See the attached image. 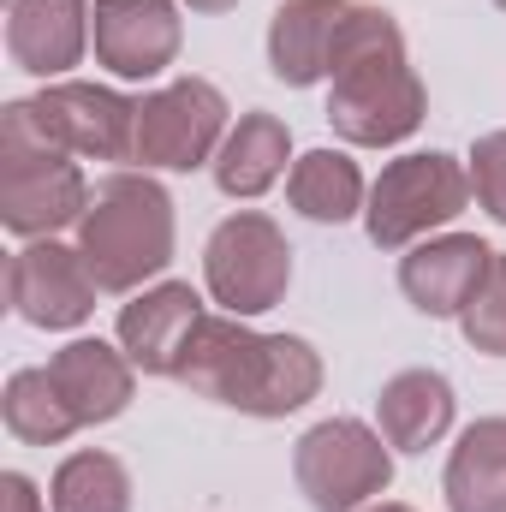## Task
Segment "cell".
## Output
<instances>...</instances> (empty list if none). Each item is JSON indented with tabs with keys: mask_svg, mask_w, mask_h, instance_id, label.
<instances>
[{
	"mask_svg": "<svg viewBox=\"0 0 506 512\" xmlns=\"http://www.w3.org/2000/svg\"><path fill=\"white\" fill-rule=\"evenodd\" d=\"M441 495L447 512H506V417H477L459 429Z\"/></svg>",
	"mask_w": 506,
	"mask_h": 512,
	"instance_id": "cell-19",
	"label": "cell"
},
{
	"mask_svg": "<svg viewBox=\"0 0 506 512\" xmlns=\"http://www.w3.org/2000/svg\"><path fill=\"white\" fill-rule=\"evenodd\" d=\"M286 203L316 227H346L352 215H364L370 185H364V173L346 149H310L286 173Z\"/></svg>",
	"mask_w": 506,
	"mask_h": 512,
	"instance_id": "cell-20",
	"label": "cell"
},
{
	"mask_svg": "<svg viewBox=\"0 0 506 512\" xmlns=\"http://www.w3.org/2000/svg\"><path fill=\"white\" fill-rule=\"evenodd\" d=\"M465 173H471V197L483 203V215L506 227V131H483L471 143V167Z\"/></svg>",
	"mask_w": 506,
	"mask_h": 512,
	"instance_id": "cell-24",
	"label": "cell"
},
{
	"mask_svg": "<svg viewBox=\"0 0 506 512\" xmlns=\"http://www.w3.org/2000/svg\"><path fill=\"white\" fill-rule=\"evenodd\" d=\"M96 298H102V286L90 280L78 245L30 239L6 262V304L30 328H78V322H90Z\"/></svg>",
	"mask_w": 506,
	"mask_h": 512,
	"instance_id": "cell-10",
	"label": "cell"
},
{
	"mask_svg": "<svg viewBox=\"0 0 506 512\" xmlns=\"http://www.w3.org/2000/svg\"><path fill=\"white\" fill-rule=\"evenodd\" d=\"M90 209V179L78 155H66L30 102L0 108V227L12 239H54L60 227H78Z\"/></svg>",
	"mask_w": 506,
	"mask_h": 512,
	"instance_id": "cell-4",
	"label": "cell"
},
{
	"mask_svg": "<svg viewBox=\"0 0 506 512\" xmlns=\"http://www.w3.org/2000/svg\"><path fill=\"white\" fill-rule=\"evenodd\" d=\"M48 376L60 387V399L72 405V417L84 429L96 423H114L137 393V364L126 358V346H108V340H72L48 358Z\"/></svg>",
	"mask_w": 506,
	"mask_h": 512,
	"instance_id": "cell-15",
	"label": "cell"
},
{
	"mask_svg": "<svg viewBox=\"0 0 506 512\" xmlns=\"http://www.w3.org/2000/svg\"><path fill=\"white\" fill-rule=\"evenodd\" d=\"M429 114V90L405 60V30L387 6L352 0L328 54V126L352 149L405 143Z\"/></svg>",
	"mask_w": 506,
	"mask_h": 512,
	"instance_id": "cell-1",
	"label": "cell"
},
{
	"mask_svg": "<svg viewBox=\"0 0 506 512\" xmlns=\"http://www.w3.org/2000/svg\"><path fill=\"white\" fill-rule=\"evenodd\" d=\"M0 512H54V507L36 495V483H30L24 471H6V477H0Z\"/></svg>",
	"mask_w": 506,
	"mask_h": 512,
	"instance_id": "cell-25",
	"label": "cell"
},
{
	"mask_svg": "<svg viewBox=\"0 0 506 512\" xmlns=\"http://www.w3.org/2000/svg\"><path fill=\"white\" fill-rule=\"evenodd\" d=\"M6 54L18 72L54 84L90 54V0H12Z\"/></svg>",
	"mask_w": 506,
	"mask_h": 512,
	"instance_id": "cell-14",
	"label": "cell"
},
{
	"mask_svg": "<svg viewBox=\"0 0 506 512\" xmlns=\"http://www.w3.org/2000/svg\"><path fill=\"white\" fill-rule=\"evenodd\" d=\"M203 298L185 280H161L131 292V304H120V346L143 376H179V358L203 322Z\"/></svg>",
	"mask_w": 506,
	"mask_h": 512,
	"instance_id": "cell-13",
	"label": "cell"
},
{
	"mask_svg": "<svg viewBox=\"0 0 506 512\" xmlns=\"http://www.w3.org/2000/svg\"><path fill=\"white\" fill-rule=\"evenodd\" d=\"M459 334H465L471 352H483V358H506V251H495L489 280L477 286V298H471L465 316H459Z\"/></svg>",
	"mask_w": 506,
	"mask_h": 512,
	"instance_id": "cell-23",
	"label": "cell"
},
{
	"mask_svg": "<svg viewBox=\"0 0 506 512\" xmlns=\"http://www.w3.org/2000/svg\"><path fill=\"white\" fill-rule=\"evenodd\" d=\"M48 507L54 512H131V471L114 453L84 447V453L60 459V471L48 483Z\"/></svg>",
	"mask_w": 506,
	"mask_h": 512,
	"instance_id": "cell-22",
	"label": "cell"
},
{
	"mask_svg": "<svg viewBox=\"0 0 506 512\" xmlns=\"http://www.w3.org/2000/svg\"><path fill=\"white\" fill-rule=\"evenodd\" d=\"M185 24L173 0H96L90 6V48L126 84H149L179 60Z\"/></svg>",
	"mask_w": 506,
	"mask_h": 512,
	"instance_id": "cell-11",
	"label": "cell"
},
{
	"mask_svg": "<svg viewBox=\"0 0 506 512\" xmlns=\"http://www.w3.org/2000/svg\"><path fill=\"white\" fill-rule=\"evenodd\" d=\"M489 262L495 251L477 233H441L399 256V292L411 298V310L447 322V316H465V304L489 280Z\"/></svg>",
	"mask_w": 506,
	"mask_h": 512,
	"instance_id": "cell-12",
	"label": "cell"
},
{
	"mask_svg": "<svg viewBox=\"0 0 506 512\" xmlns=\"http://www.w3.org/2000/svg\"><path fill=\"white\" fill-rule=\"evenodd\" d=\"M227 96L209 78H173L161 90H149L137 102V137H131V161H143V173H191V167H215L221 143H227Z\"/></svg>",
	"mask_w": 506,
	"mask_h": 512,
	"instance_id": "cell-7",
	"label": "cell"
},
{
	"mask_svg": "<svg viewBox=\"0 0 506 512\" xmlns=\"http://www.w3.org/2000/svg\"><path fill=\"white\" fill-rule=\"evenodd\" d=\"M364 512H417V507H405V501H376V507H364Z\"/></svg>",
	"mask_w": 506,
	"mask_h": 512,
	"instance_id": "cell-27",
	"label": "cell"
},
{
	"mask_svg": "<svg viewBox=\"0 0 506 512\" xmlns=\"http://www.w3.org/2000/svg\"><path fill=\"white\" fill-rule=\"evenodd\" d=\"M453 411H459V399H453V382L441 370H399L376 393V429L393 453L441 447L453 429Z\"/></svg>",
	"mask_w": 506,
	"mask_h": 512,
	"instance_id": "cell-16",
	"label": "cell"
},
{
	"mask_svg": "<svg viewBox=\"0 0 506 512\" xmlns=\"http://www.w3.org/2000/svg\"><path fill=\"white\" fill-rule=\"evenodd\" d=\"M203 286L227 316H262L286 298L292 286V245L286 233L262 215V209H239L227 215L209 245H203Z\"/></svg>",
	"mask_w": 506,
	"mask_h": 512,
	"instance_id": "cell-8",
	"label": "cell"
},
{
	"mask_svg": "<svg viewBox=\"0 0 506 512\" xmlns=\"http://www.w3.org/2000/svg\"><path fill=\"white\" fill-rule=\"evenodd\" d=\"M78 256L108 298L143 292L173 262V197L155 173H108L90 185Z\"/></svg>",
	"mask_w": 506,
	"mask_h": 512,
	"instance_id": "cell-3",
	"label": "cell"
},
{
	"mask_svg": "<svg viewBox=\"0 0 506 512\" xmlns=\"http://www.w3.org/2000/svg\"><path fill=\"white\" fill-rule=\"evenodd\" d=\"M292 477L310 512H364L393 483V447L381 441V429L358 417H328L298 435Z\"/></svg>",
	"mask_w": 506,
	"mask_h": 512,
	"instance_id": "cell-6",
	"label": "cell"
},
{
	"mask_svg": "<svg viewBox=\"0 0 506 512\" xmlns=\"http://www.w3.org/2000/svg\"><path fill=\"white\" fill-rule=\"evenodd\" d=\"M185 6H191V12H209V18H215V12H233L239 0H185Z\"/></svg>",
	"mask_w": 506,
	"mask_h": 512,
	"instance_id": "cell-26",
	"label": "cell"
},
{
	"mask_svg": "<svg viewBox=\"0 0 506 512\" xmlns=\"http://www.w3.org/2000/svg\"><path fill=\"white\" fill-rule=\"evenodd\" d=\"M42 131L78 155V161H131V137H137V102L108 90V84H84V78H54L42 84V96H30Z\"/></svg>",
	"mask_w": 506,
	"mask_h": 512,
	"instance_id": "cell-9",
	"label": "cell"
},
{
	"mask_svg": "<svg viewBox=\"0 0 506 512\" xmlns=\"http://www.w3.org/2000/svg\"><path fill=\"white\" fill-rule=\"evenodd\" d=\"M495 6H501V12H506V0H495Z\"/></svg>",
	"mask_w": 506,
	"mask_h": 512,
	"instance_id": "cell-28",
	"label": "cell"
},
{
	"mask_svg": "<svg viewBox=\"0 0 506 512\" xmlns=\"http://www.w3.org/2000/svg\"><path fill=\"white\" fill-rule=\"evenodd\" d=\"M346 6L352 0H286V6H274L268 12V72L292 90L322 84Z\"/></svg>",
	"mask_w": 506,
	"mask_h": 512,
	"instance_id": "cell-17",
	"label": "cell"
},
{
	"mask_svg": "<svg viewBox=\"0 0 506 512\" xmlns=\"http://www.w3.org/2000/svg\"><path fill=\"white\" fill-rule=\"evenodd\" d=\"M286 161H292V131L280 114H239V126L227 131V143H221V155H215V185L233 197V203H251L262 197L280 173H286Z\"/></svg>",
	"mask_w": 506,
	"mask_h": 512,
	"instance_id": "cell-18",
	"label": "cell"
},
{
	"mask_svg": "<svg viewBox=\"0 0 506 512\" xmlns=\"http://www.w3.org/2000/svg\"><path fill=\"white\" fill-rule=\"evenodd\" d=\"M465 203H471V173L453 155H441V149L399 155V161L381 167V179L370 185L364 233H370L376 251H411L435 227L459 221Z\"/></svg>",
	"mask_w": 506,
	"mask_h": 512,
	"instance_id": "cell-5",
	"label": "cell"
},
{
	"mask_svg": "<svg viewBox=\"0 0 506 512\" xmlns=\"http://www.w3.org/2000/svg\"><path fill=\"white\" fill-rule=\"evenodd\" d=\"M191 393L245 417H292L322 393V352L304 334H256L245 316H203L179 376Z\"/></svg>",
	"mask_w": 506,
	"mask_h": 512,
	"instance_id": "cell-2",
	"label": "cell"
},
{
	"mask_svg": "<svg viewBox=\"0 0 506 512\" xmlns=\"http://www.w3.org/2000/svg\"><path fill=\"white\" fill-rule=\"evenodd\" d=\"M0 423L12 441L24 447H60L66 435H78L84 423L72 417V405L60 399V387L48 370H12V382L0 393Z\"/></svg>",
	"mask_w": 506,
	"mask_h": 512,
	"instance_id": "cell-21",
	"label": "cell"
}]
</instances>
